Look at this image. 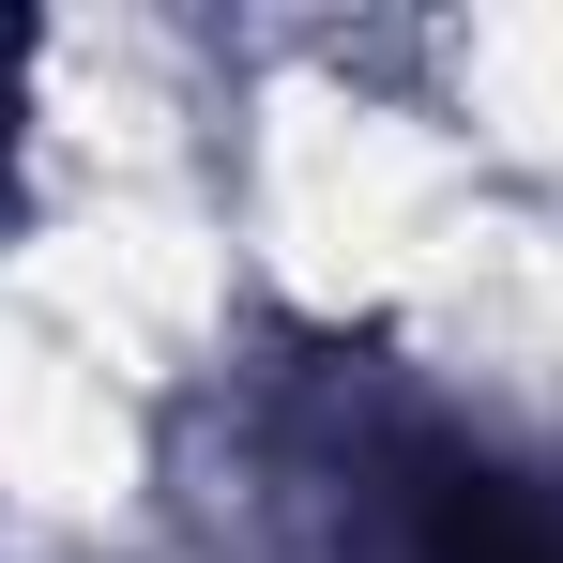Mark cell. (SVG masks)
<instances>
[{"instance_id": "6da1fadb", "label": "cell", "mask_w": 563, "mask_h": 563, "mask_svg": "<svg viewBox=\"0 0 563 563\" xmlns=\"http://www.w3.org/2000/svg\"><path fill=\"white\" fill-rule=\"evenodd\" d=\"M396 549L411 563H563V487L427 442V457L396 472Z\"/></svg>"}]
</instances>
